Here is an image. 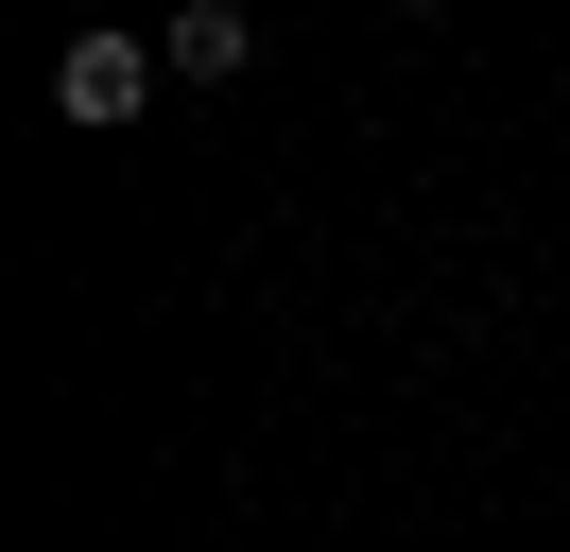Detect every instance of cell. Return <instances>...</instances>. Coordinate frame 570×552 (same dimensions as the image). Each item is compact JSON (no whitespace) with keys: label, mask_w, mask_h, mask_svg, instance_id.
<instances>
[{"label":"cell","mask_w":570,"mask_h":552,"mask_svg":"<svg viewBox=\"0 0 570 552\" xmlns=\"http://www.w3.org/2000/svg\"><path fill=\"white\" fill-rule=\"evenodd\" d=\"M156 87H174V52H156V34H121V18H87L70 52H52V103H70L87 138H121V121H139Z\"/></svg>","instance_id":"cell-1"},{"label":"cell","mask_w":570,"mask_h":552,"mask_svg":"<svg viewBox=\"0 0 570 552\" xmlns=\"http://www.w3.org/2000/svg\"><path fill=\"white\" fill-rule=\"evenodd\" d=\"M156 52H174V87H243V69H259V18H243V0H174Z\"/></svg>","instance_id":"cell-2"}]
</instances>
